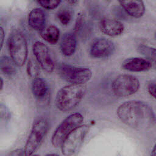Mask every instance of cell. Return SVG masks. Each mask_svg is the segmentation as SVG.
<instances>
[{"label":"cell","instance_id":"6da1fadb","mask_svg":"<svg viewBox=\"0 0 156 156\" xmlns=\"http://www.w3.org/2000/svg\"><path fill=\"white\" fill-rule=\"evenodd\" d=\"M117 115L126 125L137 130L148 129L155 122L152 108L140 101H129L122 104L118 108Z\"/></svg>","mask_w":156,"mask_h":156},{"label":"cell","instance_id":"7a4b0ae2","mask_svg":"<svg viewBox=\"0 0 156 156\" xmlns=\"http://www.w3.org/2000/svg\"><path fill=\"white\" fill-rule=\"evenodd\" d=\"M87 91L85 84H70L60 88L55 97V105L62 112H68L76 107Z\"/></svg>","mask_w":156,"mask_h":156},{"label":"cell","instance_id":"3957f363","mask_svg":"<svg viewBox=\"0 0 156 156\" xmlns=\"http://www.w3.org/2000/svg\"><path fill=\"white\" fill-rule=\"evenodd\" d=\"M7 48L16 66H23L27 59L28 48L26 38L20 30H12L7 39Z\"/></svg>","mask_w":156,"mask_h":156},{"label":"cell","instance_id":"277c9868","mask_svg":"<svg viewBox=\"0 0 156 156\" xmlns=\"http://www.w3.org/2000/svg\"><path fill=\"white\" fill-rule=\"evenodd\" d=\"M48 130V122L45 118L38 117L34 120L25 144L24 149L25 156L33 155L42 143Z\"/></svg>","mask_w":156,"mask_h":156},{"label":"cell","instance_id":"5b68a950","mask_svg":"<svg viewBox=\"0 0 156 156\" xmlns=\"http://www.w3.org/2000/svg\"><path fill=\"white\" fill-rule=\"evenodd\" d=\"M83 121V116L80 113H74L68 116L55 129L52 138V145L59 147L65 138L76 128L80 126Z\"/></svg>","mask_w":156,"mask_h":156},{"label":"cell","instance_id":"8992f818","mask_svg":"<svg viewBox=\"0 0 156 156\" xmlns=\"http://www.w3.org/2000/svg\"><path fill=\"white\" fill-rule=\"evenodd\" d=\"M59 76L71 84H85L92 76L91 71L85 67L75 66L66 63H61L57 69Z\"/></svg>","mask_w":156,"mask_h":156},{"label":"cell","instance_id":"52a82bcc","mask_svg":"<svg viewBox=\"0 0 156 156\" xmlns=\"http://www.w3.org/2000/svg\"><path fill=\"white\" fill-rule=\"evenodd\" d=\"M138 79L130 74H121L112 82V88L114 94L119 97H126L136 93L140 88Z\"/></svg>","mask_w":156,"mask_h":156},{"label":"cell","instance_id":"ba28073f","mask_svg":"<svg viewBox=\"0 0 156 156\" xmlns=\"http://www.w3.org/2000/svg\"><path fill=\"white\" fill-rule=\"evenodd\" d=\"M89 129L90 126L88 125L81 124L73 130L60 146L63 155L65 156L73 155L83 143Z\"/></svg>","mask_w":156,"mask_h":156},{"label":"cell","instance_id":"9c48e42d","mask_svg":"<svg viewBox=\"0 0 156 156\" xmlns=\"http://www.w3.org/2000/svg\"><path fill=\"white\" fill-rule=\"evenodd\" d=\"M33 54L41 68L48 73L54 69V63L48 46L43 43L37 41L32 46Z\"/></svg>","mask_w":156,"mask_h":156},{"label":"cell","instance_id":"30bf717a","mask_svg":"<svg viewBox=\"0 0 156 156\" xmlns=\"http://www.w3.org/2000/svg\"><path fill=\"white\" fill-rule=\"evenodd\" d=\"M115 50L113 41L105 38H95L91 43L90 54L93 58H102L112 55Z\"/></svg>","mask_w":156,"mask_h":156},{"label":"cell","instance_id":"8fae6325","mask_svg":"<svg viewBox=\"0 0 156 156\" xmlns=\"http://www.w3.org/2000/svg\"><path fill=\"white\" fill-rule=\"evenodd\" d=\"M99 27L101 32L110 37L121 35L124 30V26L119 21L110 18H103L101 19Z\"/></svg>","mask_w":156,"mask_h":156},{"label":"cell","instance_id":"7c38bea8","mask_svg":"<svg viewBox=\"0 0 156 156\" xmlns=\"http://www.w3.org/2000/svg\"><path fill=\"white\" fill-rule=\"evenodd\" d=\"M122 67L129 71L145 72L152 68V62L141 57H131L123 62Z\"/></svg>","mask_w":156,"mask_h":156},{"label":"cell","instance_id":"4fadbf2b","mask_svg":"<svg viewBox=\"0 0 156 156\" xmlns=\"http://www.w3.org/2000/svg\"><path fill=\"white\" fill-rule=\"evenodd\" d=\"M32 92L35 98L39 102H45L49 97V88L46 81L37 77L33 79L31 86Z\"/></svg>","mask_w":156,"mask_h":156},{"label":"cell","instance_id":"5bb4252c","mask_svg":"<svg viewBox=\"0 0 156 156\" xmlns=\"http://www.w3.org/2000/svg\"><path fill=\"white\" fill-rule=\"evenodd\" d=\"M46 21V14L41 9H33L28 15V24L35 30L41 31L45 27Z\"/></svg>","mask_w":156,"mask_h":156},{"label":"cell","instance_id":"9a60e30c","mask_svg":"<svg viewBox=\"0 0 156 156\" xmlns=\"http://www.w3.org/2000/svg\"><path fill=\"white\" fill-rule=\"evenodd\" d=\"M119 3L126 12L133 18H141L145 12V6L143 1H121Z\"/></svg>","mask_w":156,"mask_h":156},{"label":"cell","instance_id":"2e32d148","mask_svg":"<svg viewBox=\"0 0 156 156\" xmlns=\"http://www.w3.org/2000/svg\"><path fill=\"white\" fill-rule=\"evenodd\" d=\"M77 46V39L76 35L73 32L65 33L60 41V48L62 54L69 57L73 55Z\"/></svg>","mask_w":156,"mask_h":156},{"label":"cell","instance_id":"e0dca14e","mask_svg":"<svg viewBox=\"0 0 156 156\" xmlns=\"http://www.w3.org/2000/svg\"><path fill=\"white\" fill-rule=\"evenodd\" d=\"M40 34L43 39L51 44H56L60 37L59 29L54 25H50L47 27H44L40 32Z\"/></svg>","mask_w":156,"mask_h":156},{"label":"cell","instance_id":"ac0fdd59","mask_svg":"<svg viewBox=\"0 0 156 156\" xmlns=\"http://www.w3.org/2000/svg\"><path fill=\"white\" fill-rule=\"evenodd\" d=\"M16 65L10 57L3 55L0 57V71L4 75L12 77L16 73Z\"/></svg>","mask_w":156,"mask_h":156},{"label":"cell","instance_id":"d6986e66","mask_svg":"<svg viewBox=\"0 0 156 156\" xmlns=\"http://www.w3.org/2000/svg\"><path fill=\"white\" fill-rule=\"evenodd\" d=\"M10 112L7 106L0 102V133L5 130L10 119Z\"/></svg>","mask_w":156,"mask_h":156},{"label":"cell","instance_id":"ffe728a7","mask_svg":"<svg viewBox=\"0 0 156 156\" xmlns=\"http://www.w3.org/2000/svg\"><path fill=\"white\" fill-rule=\"evenodd\" d=\"M138 51L142 55L147 58V60L152 62L155 60V49L148 46L141 44L138 48Z\"/></svg>","mask_w":156,"mask_h":156},{"label":"cell","instance_id":"44dd1931","mask_svg":"<svg viewBox=\"0 0 156 156\" xmlns=\"http://www.w3.org/2000/svg\"><path fill=\"white\" fill-rule=\"evenodd\" d=\"M26 71L27 75L30 77H33L34 79L38 77L40 72L39 68L37 63L34 60L30 58L28 60L26 66Z\"/></svg>","mask_w":156,"mask_h":156},{"label":"cell","instance_id":"7402d4cb","mask_svg":"<svg viewBox=\"0 0 156 156\" xmlns=\"http://www.w3.org/2000/svg\"><path fill=\"white\" fill-rule=\"evenodd\" d=\"M57 16L63 25H67L72 18V14L69 10L63 9L58 12Z\"/></svg>","mask_w":156,"mask_h":156},{"label":"cell","instance_id":"603a6c76","mask_svg":"<svg viewBox=\"0 0 156 156\" xmlns=\"http://www.w3.org/2000/svg\"><path fill=\"white\" fill-rule=\"evenodd\" d=\"M37 2L40 4L42 7L48 10H52L56 9L60 4L62 2L61 1L52 0V1H37Z\"/></svg>","mask_w":156,"mask_h":156},{"label":"cell","instance_id":"cb8c5ba5","mask_svg":"<svg viewBox=\"0 0 156 156\" xmlns=\"http://www.w3.org/2000/svg\"><path fill=\"white\" fill-rule=\"evenodd\" d=\"M84 24H85V20H84L83 15L82 13H77L74 27V34L75 35L77 34L79 32L81 31L82 28Z\"/></svg>","mask_w":156,"mask_h":156},{"label":"cell","instance_id":"d4e9b609","mask_svg":"<svg viewBox=\"0 0 156 156\" xmlns=\"http://www.w3.org/2000/svg\"><path fill=\"white\" fill-rule=\"evenodd\" d=\"M147 91L149 94L154 98H155V80H152L147 83Z\"/></svg>","mask_w":156,"mask_h":156},{"label":"cell","instance_id":"484cf974","mask_svg":"<svg viewBox=\"0 0 156 156\" xmlns=\"http://www.w3.org/2000/svg\"><path fill=\"white\" fill-rule=\"evenodd\" d=\"M24 149H16L10 152H9L6 154H2L0 156H24Z\"/></svg>","mask_w":156,"mask_h":156},{"label":"cell","instance_id":"4316f807","mask_svg":"<svg viewBox=\"0 0 156 156\" xmlns=\"http://www.w3.org/2000/svg\"><path fill=\"white\" fill-rule=\"evenodd\" d=\"M5 38V32L2 27L0 26V51L3 46Z\"/></svg>","mask_w":156,"mask_h":156},{"label":"cell","instance_id":"83f0119b","mask_svg":"<svg viewBox=\"0 0 156 156\" xmlns=\"http://www.w3.org/2000/svg\"><path fill=\"white\" fill-rule=\"evenodd\" d=\"M4 87V80L1 77H0V91L2 90Z\"/></svg>","mask_w":156,"mask_h":156},{"label":"cell","instance_id":"f1b7e54d","mask_svg":"<svg viewBox=\"0 0 156 156\" xmlns=\"http://www.w3.org/2000/svg\"><path fill=\"white\" fill-rule=\"evenodd\" d=\"M66 2H67V3H68V4H71V5H74V4H77V3L79 2L77 1H73V0L67 1Z\"/></svg>","mask_w":156,"mask_h":156},{"label":"cell","instance_id":"f546056e","mask_svg":"<svg viewBox=\"0 0 156 156\" xmlns=\"http://www.w3.org/2000/svg\"><path fill=\"white\" fill-rule=\"evenodd\" d=\"M151 156H155V147H154L152 151V153H151Z\"/></svg>","mask_w":156,"mask_h":156},{"label":"cell","instance_id":"4dcf8cb0","mask_svg":"<svg viewBox=\"0 0 156 156\" xmlns=\"http://www.w3.org/2000/svg\"><path fill=\"white\" fill-rule=\"evenodd\" d=\"M45 156H59V155H58L57 154H49Z\"/></svg>","mask_w":156,"mask_h":156},{"label":"cell","instance_id":"1f68e13d","mask_svg":"<svg viewBox=\"0 0 156 156\" xmlns=\"http://www.w3.org/2000/svg\"><path fill=\"white\" fill-rule=\"evenodd\" d=\"M31 156H39L38 155H32Z\"/></svg>","mask_w":156,"mask_h":156}]
</instances>
